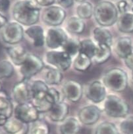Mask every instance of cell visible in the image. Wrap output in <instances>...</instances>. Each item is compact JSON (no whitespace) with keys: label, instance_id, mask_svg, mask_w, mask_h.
I'll list each match as a JSON object with an SVG mask.
<instances>
[{"label":"cell","instance_id":"cell-1","mask_svg":"<svg viewBox=\"0 0 133 134\" xmlns=\"http://www.w3.org/2000/svg\"><path fill=\"white\" fill-rule=\"evenodd\" d=\"M41 7L33 0H19L12 8L14 21L26 27L36 25L41 18Z\"/></svg>","mask_w":133,"mask_h":134},{"label":"cell","instance_id":"cell-2","mask_svg":"<svg viewBox=\"0 0 133 134\" xmlns=\"http://www.w3.org/2000/svg\"><path fill=\"white\" fill-rule=\"evenodd\" d=\"M93 16L98 26L109 27L116 24L119 13L115 3L103 0L95 6Z\"/></svg>","mask_w":133,"mask_h":134},{"label":"cell","instance_id":"cell-3","mask_svg":"<svg viewBox=\"0 0 133 134\" xmlns=\"http://www.w3.org/2000/svg\"><path fill=\"white\" fill-rule=\"evenodd\" d=\"M102 81L108 90L114 93H122L129 85V75L123 69L115 67L103 73Z\"/></svg>","mask_w":133,"mask_h":134},{"label":"cell","instance_id":"cell-4","mask_svg":"<svg viewBox=\"0 0 133 134\" xmlns=\"http://www.w3.org/2000/svg\"><path fill=\"white\" fill-rule=\"evenodd\" d=\"M102 111L112 118H124L129 116L130 107L121 97L115 94H108L103 102Z\"/></svg>","mask_w":133,"mask_h":134},{"label":"cell","instance_id":"cell-5","mask_svg":"<svg viewBox=\"0 0 133 134\" xmlns=\"http://www.w3.org/2000/svg\"><path fill=\"white\" fill-rule=\"evenodd\" d=\"M73 58L62 50H49L44 54V62L45 65L61 72L70 69L73 65Z\"/></svg>","mask_w":133,"mask_h":134},{"label":"cell","instance_id":"cell-6","mask_svg":"<svg viewBox=\"0 0 133 134\" xmlns=\"http://www.w3.org/2000/svg\"><path fill=\"white\" fill-rule=\"evenodd\" d=\"M0 38L5 44L10 46L19 44L25 38V29L15 21L8 22L0 29Z\"/></svg>","mask_w":133,"mask_h":134},{"label":"cell","instance_id":"cell-7","mask_svg":"<svg viewBox=\"0 0 133 134\" xmlns=\"http://www.w3.org/2000/svg\"><path fill=\"white\" fill-rule=\"evenodd\" d=\"M44 60L38 55L28 53L24 64L20 67L19 71L24 80L29 81L45 68Z\"/></svg>","mask_w":133,"mask_h":134},{"label":"cell","instance_id":"cell-8","mask_svg":"<svg viewBox=\"0 0 133 134\" xmlns=\"http://www.w3.org/2000/svg\"><path fill=\"white\" fill-rule=\"evenodd\" d=\"M67 17L65 9L59 5H51L45 7L41 13V19L45 25L49 27L60 26Z\"/></svg>","mask_w":133,"mask_h":134},{"label":"cell","instance_id":"cell-9","mask_svg":"<svg viewBox=\"0 0 133 134\" xmlns=\"http://www.w3.org/2000/svg\"><path fill=\"white\" fill-rule=\"evenodd\" d=\"M68 38L67 31L61 26L49 27L45 32V46L50 50L61 49Z\"/></svg>","mask_w":133,"mask_h":134},{"label":"cell","instance_id":"cell-10","mask_svg":"<svg viewBox=\"0 0 133 134\" xmlns=\"http://www.w3.org/2000/svg\"><path fill=\"white\" fill-rule=\"evenodd\" d=\"M107 90L102 80H94L84 86V94L87 99L97 104L105 100L108 94Z\"/></svg>","mask_w":133,"mask_h":134},{"label":"cell","instance_id":"cell-11","mask_svg":"<svg viewBox=\"0 0 133 134\" xmlns=\"http://www.w3.org/2000/svg\"><path fill=\"white\" fill-rule=\"evenodd\" d=\"M40 114L31 102L19 104L14 107L13 116L27 124H31L40 120Z\"/></svg>","mask_w":133,"mask_h":134},{"label":"cell","instance_id":"cell-12","mask_svg":"<svg viewBox=\"0 0 133 134\" xmlns=\"http://www.w3.org/2000/svg\"><path fill=\"white\" fill-rule=\"evenodd\" d=\"M102 112V109L98 106L95 104H90L82 107L78 110L77 118L81 124L92 126L98 122Z\"/></svg>","mask_w":133,"mask_h":134},{"label":"cell","instance_id":"cell-13","mask_svg":"<svg viewBox=\"0 0 133 134\" xmlns=\"http://www.w3.org/2000/svg\"><path fill=\"white\" fill-rule=\"evenodd\" d=\"M61 93L67 100L73 103H77L82 99L84 87L77 81L67 80L62 85Z\"/></svg>","mask_w":133,"mask_h":134},{"label":"cell","instance_id":"cell-14","mask_svg":"<svg viewBox=\"0 0 133 134\" xmlns=\"http://www.w3.org/2000/svg\"><path fill=\"white\" fill-rule=\"evenodd\" d=\"M12 97L16 104L31 102V88L29 81L22 79L15 83L12 88Z\"/></svg>","mask_w":133,"mask_h":134},{"label":"cell","instance_id":"cell-15","mask_svg":"<svg viewBox=\"0 0 133 134\" xmlns=\"http://www.w3.org/2000/svg\"><path fill=\"white\" fill-rule=\"evenodd\" d=\"M25 37L27 38L34 47L45 46V32L41 25L36 24L26 27L25 29Z\"/></svg>","mask_w":133,"mask_h":134},{"label":"cell","instance_id":"cell-16","mask_svg":"<svg viewBox=\"0 0 133 134\" xmlns=\"http://www.w3.org/2000/svg\"><path fill=\"white\" fill-rule=\"evenodd\" d=\"M114 50L119 58L124 59L133 53V40L129 36H119L114 44Z\"/></svg>","mask_w":133,"mask_h":134},{"label":"cell","instance_id":"cell-17","mask_svg":"<svg viewBox=\"0 0 133 134\" xmlns=\"http://www.w3.org/2000/svg\"><path fill=\"white\" fill-rule=\"evenodd\" d=\"M69 113V104L62 100L55 104L51 110L45 114L51 122L61 123L68 117Z\"/></svg>","mask_w":133,"mask_h":134},{"label":"cell","instance_id":"cell-18","mask_svg":"<svg viewBox=\"0 0 133 134\" xmlns=\"http://www.w3.org/2000/svg\"><path fill=\"white\" fill-rule=\"evenodd\" d=\"M6 51L13 64L19 67L24 64L28 54L26 48L20 44L9 46Z\"/></svg>","mask_w":133,"mask_h":134},{"label":"cell","instance_id":"cell-19","mask_svg":"<svg viewBox=\"0 0 133 134\" xmlns=\"http://www.w3.org/2000/svg\"><path fill=\"white\" fill-rule=\"evenodd\" d=\"M3 128L8 134H28L30 131L29 124L13 116L8 118Z\"/></svg>","mask_w":133,"mask_h":134},{"label":"cell","instance_id":"cell-20","mask_svg":"<svg viewBox=\"0 0 133 134\" xmlns=\"http://www.w3.org/2000/svg\"><path fill=\"white\" fill-rule=\"evenodd\" d=\"M92 40L97 44H107L112 47L113 44V36L112 32L107 27L97 26L92 31Z\"/></svg>","mask_w":133,"mask_h":134},{"label":"cell","instance_id":"cell-21","mask_svg":"<svg viewBox=\"0 0 133 134\" xmlns=\"http://www.w3.org/2000/svg\"><path fill=\"white\" fill-rule=\"evenodd\" d=\"M81 130V124L77 117L68 116L59 123V131L60 134H78Z\"/></svg>","mask_w":133,"mask_h":134},{"label":"cell","instance_id":"cell-22","mask_svg":"<svg viewBox=\"0 0 133 134\" xmlns=\"http://www.w3.org/2000/svg\"><path fill=\"white\" fill-rule=\"evenodd\" d=\"M117 28L120 32L130 34L133 32V13L132 12L121 14L116 23Z\"/></svg>","mask_w":133,"mask_h":134},{"label":"cell","instance_id":"cell-23","mask_svg":"<svg viewBox=\"0 0 133 134\" xmlns=\"http://www.w3.org/2000/svg\"><path fill=\"white\" fill-rule=\"evenodd\" d=\"M30 102L40 114H46L55 104V101L49 95L48 91L44 97L38 98H33Z\"/></svg>","mask_w":133,"mask_h":134},{"label":"cell","instance_id":"cell-24","mask_svg":"<svg viewBox=\"0 0 133 134\" xmlns=\"http://www.w3.org/2000/svg\"><path fill=\"white\" fill-rule=\"evenodd\" d=\"M85 28L86 23L84 20L77 16H71L66 21V31L73 35H81Z\"/></svg>","mask_w":133,"mask_h":134},{"label":"cell","instance_id":"cell-25","mask_svg":"<svg viewBox=\"0 0 133 134\" xmlns=\"http://www.w3.org/2000/svg\"><path fill=\"white\" fill-rule=\"evenodd\" d=\"M92 63H93V60L92 58L84 54L79 53L73 59L72 66L77 71L85 72L90 68Z\"/></svg>","mask_w":133,"mask_h":134},{"label":"cell","instance_id":"cell-26","mask_svg":"<svg viewBox=\"0 0 133 134\" xmlns=\"http://www.w3.org/2000/svg\"><path fill=\"white\" fill-rule=\"evenodd\" d=\"M14 107L7 93L3 91H0V116L9 118L13 116Z\"/></svg>","mask_w":133,"mask_h":134},{"label":"cell","instance_id":"cell-27","mask_svg":"<svg viewBox=\"0 0 133 134\" xmlns=\"http://www.w3.org/2000/svg\"><path fill=\"white\" fill-rule=\"evenodd\" d=\"M111 54L112 47L107 44H97V49L92 60L97 64H103L110 59Z\"/></svg>","mask_w":133,"mask_h":134},{"label":"cell","instance_id":"cell-28","mask_svg":"<svg viewBox=\"0 0 133 134\" xmlns=\"http://www.w3.org/2000/svg\"><path fill=\"white\" fill-rule=\"evenodd\" d=\"M63 79V73L55 68H49L44 73V81L48 85H60Z\"/></svg>","mask_w":133,"mask_h":134},{"label":"cell","instance_id":"cell-29","mask_svg":"<svg viewBox=\"0 0 133 134\" xmlns=\"http://www.w3.org/2000/svg\"><path fill=\"white\" fill-rule=\"evenodd\" d=\"M49 85L44 80H34L30 83L32 99L44 97L49 90ZM31 99V100H32Z\"/></svg>","mask_w":133,"mask_h":134},{"label":"cell","instance_id":"cell-30","mask_svg":"<svg viewBox=\"0 0 133 134\" xmlns=\"http://www.w3.org/2000/svg\"><path fill=\"white\" fill-rule=\"evenodd\" d=\"M97 49V44L91 38H85L80 40L79 53H82L88 55L93 59L96 50Z\"/></svg>","mask_w":133,"mask_h":134},{"label":"cell","instance_id":"cell-31","mask_svg":"<svg viewBox=\"0 0 133 134\" xmlns=\"http://www.w3.org/2000/svg\"><path fill=\"white\" fill-rule=\"evenodd\" d=\"M94 7L89 2L85 1L80 3L76 9L77 16L82 20L89 19L94 15Z\"/></svg>","mask_w":133,"mask_h":134},{"label":"cell","instance_id":"cell-32","mask_svg":"<svg viewBox=\"0 0 133 134\" xmlns=\"http://www.w3.org/2000/svg\"><path fill=\"white\" fill-rule=\"evenodd\" d=\"M61 50L67 53L73 59H74L79 54L80 40L69 36L68 39L63 44Z\"/></svg>","mask_w":133,"mask_h":134},{"label":"cell","instance_id":"cell-33","mask_svg":"<svg viewBox=\"0 0 133 134\" xmlns=\"http://www.w3.org/2000/svg\"><path fill=\"white\" fill-rule=\"evenodd\" d=\"M94 134H120V131L115 124L109 121H104L96 126Z\"/></svg>","mask_w":133,"mask_h":134},{"label":"cell","instance_id":"cell-34","mask_svg":"<svg viewBox=\"0 0 133 134\" xmlns=\"http://www.w3.org/2000/svg\"><path fill=\"white\" fill-rule=\"evenodd\" d=\"M50 129L48 124L41 120L31 124L29 134H49Z\"/></svg>","mask_w":133,"mask_h":134},{"label":"cell","instance_id":"cell-35","mask_svg":"<svg viewBox=\"0 0 133 134\" xmlns=\"http://www.w3.org/2000/svg\"><path fill=\"white\" fill-rule=\"evenodd\" d=\"M14 71V65L11 61L2 60L0 62V79L10 78L13 75Z\"/></svg>","mask_w":133,"mask_h":134},{"label":"cell","instance_id":"cell-36","mask_svg":"<svg viewBox=\"0 0 133 134\" xmlns=\"http://www.w3.org/2000/svg\"><path fill=\"white\" fill-rule=\"evenodd\" d=\"M119 130L123 134H133L132 115H129L123 118L119 124Z\"/></svg>","mask_w":133,"mask_h":134},{"label":"cell","instance_id":"cell-37","mask_svg":"<svg viewBox=\"0 0 133 134\" xmlns=\"http://www.w3.org/2000/svg\"><path fill=\"white\" fill-rule=\"evenodd\" d=\"M116 6H117V8L118 9L119 13V15L128 12V11H129V3L125 0L118 1L117 3H116Z\"/></svg>","mask_w":133,"mask_h":134},{"label":"cell","instance_id":"cell-38","mask_svg":"<svg viewBox=\"0 0 133 134\" xmlns=\"http://www.w3.org/2000/svg\"><path fill=\"white\" fill-rule=\"evenodd\" d=\"M11 6L10 0H0V13H5L9 11Z\"/></svg>","mask_w":133,"mask_h":134},{"label":"cell","instance_id":"cell-39","mask_svg":"<svg viewBox=\"0 0 133 134\" xmlns=\"http://www.w3.org/2000/svg\"><path fill=\"white\" fill-rule=\"evenodd\" d=\"M40 7H48L53 5L56 0H33Z\"/></svg>","mask_w":133,"mask_h":134},{"label":"cell","instance_id":"cell-40","mask_svg":"<svg viewBox=\"0 0 133 134\" xmlns=\"http://www.w3.org/2000/svg\"><path fill=\"white\" fill-rule=\"evenodd\" d=\"M55 2L62 8L68 9L73 5L74 1V0H56Z\"/></svg>","mask_w":133,"mask_h":134},{"label":"cell","instance_id":"cell-41","mask_svg":"<svg viewBox=\"0 0 133 134\" xmlns=\"http://www.w3.org/2000/svg\"><path fill=\"white\" fill-rule=\"evenodd\" d=\"M124 64L130 71L133 70V53L123 59Z\"/></svg>","mask_w":133,"mask_h":134},{"label":"cell","instance_id":"cell-42","mask_svg":"<svg viewBox=\"0 0 133 134\" xmlns=\"http://www.w3.org/2000/svg\"><path fill=\"white\" fill-rule=\"evenodd\" d=\"M8 22L9 21L7 20V17L0 13V29H2Z\"/></svg>","mask_w":133,"mask_h":134},{"label":"cell","instance_id":"cell-43","mask_svg":"<svg viewBox=\"0 0 133 134\" xmlns=\"http://www.w3.org/2000/svg\"><path fill=\"white\" fill-rule=\"evenodd\" d=\"M8 120L7 117L3 116H0V126H3Z\"/></svg>","mask_w":133,"mask_h":134},{"label":"cell","instance_id":"cell-44","mask_svg":"<svg viewBox=\"0 0 133 134\" xmlns=\"http://www.w3.org/2000/svg\"><path fill=\"white\" fill-rule=\"evenodd\" d=\"M130 81L133 85V70L130 71Z\"/></svg>","mask_w":133,"mask_h":134},{"label":"cell","instance_id":"cell-45","mask_svg":"<svg viewBox=\"0 0 133 134\" xmlns=\"http://www.w3.org/2000/svg\"><path fill=\"white\" fill-rule=\"evenodd\" d=\"M0 134H8L4 130H0Z\"/></svg>","mask_w":133,"mask_h":134},{"label":"cell","instance_id":"cell-46","mask_svg":"<svg viewBox=\"0 0 133 134\" xmlns=\"http://www.w3.org/2000/svg\"><path fill=\"white\" fill-rule=\"evenodd\" d=\"M74 2H77L78 3H82V2H85L86 0H74Z\"/></svg>","mask_w":133,"mask_h":134},{"label":"cell","instance_id":"cell-47","mask_svg":"<svg viewBox=\"0 0 133 134\" xmlns=\"http://www.w3.org/2000/svg\"><path fill=\"white\" fill-rule=\"evenodd\" d=\"M2 91V83L0 82V91Z\"/></svg>","mask_w":133,"mask_h":134},{"label":"cell","instance_id":"cell-48","mask_svg":"<svg viewBox=\"0 0 133 134\" xmlns=\"http://www.w3.org/2000/svg\"><path fill=\"white\" fill-rule=\"evenodd\" d=\"M132 13H133V7H132Z\"/></svg>","mask_w":133,"mask_h":134},{"label":"cell","instance_id":"cell-49","mask_svg":"<svg viewBox=\"0 0 133 134\" xmlns=\"http://www.w3.org/2000/svg\"><path fill=\"white\" fill-rule=\"evenodd\" d=\"M130 2H132V3H133V0H130Z\"/></svg>","mask_w":133,"mask_h":134},{"label":"cell","instance_id":"cell-50","mask_svg":"<svg viewBox=\"0 0 133 134\" xmlns=\"http://www.w3.org/2000/svg\"><path fill=\"white\" fill-rule=\"evenodd\" d=\"M132 102H133V98H132Z\"/></svg>","mask_w":133,"mask_h":134},{"label":"cell","instance_id":"cell-51","mask_svg":"<svg viewBox=\"0 0 133 134\" xmlns=\"http://www.w3.org/2000/svg\"><path fill=\"white\" fill-rule=\"evenodd\" d=\"M117 1H120V0H117Z\"/></svg>","mask_w":133,"mask_h":134}]
</instances>
